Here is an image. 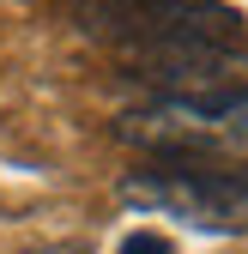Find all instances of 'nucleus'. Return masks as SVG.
<instances>
[{"label": "nucleus", "instance_id": "f257e3e1", "mask_svg": "<svg viewBox=\"0 0 248 254\" xmlns=\"http://www.w3.org/2000/svg\"><path fill=\"white\" fill-rule=\"evenodd\" d=\"M115 139L158 164H236L248 157V91L230 97H158L115 115Z\"/></svg>", "mask_w": 248, "mask_h": 254}, {"label": "nucleus", "instance_id": "f03ea898", "mask_svg": "<svg viewBox=\"0 0 248 254\" xmlns=\"http://www.w3.org/2000/svg\"><path fill=\"white\" fill-rule=\"evenodd\" d=\"M121 200L206 230H248V164H151L121 176Z\"/></svg>", "mask_w": 248, "mask_h": 254}, {"label": "nucleus", "instance_id": "7ed1b4c3", "mask_svg": "<svg viewBox=\"0 0 248 254\" xmlns=\"http://www.w3.org/2000/svg\"><path fill=\"white\" fill-rule=\"evenodd\" d=\"M127 73L158 85V97H230L248 91L242 43H133L121 49Z\"/></svg>", "mask_w": 248, "mask_h": 254}, {"label": "nucleus", "instance_id": "20e7f679", "mask_svg": "<svg viewBox=\"0 0 248 254\" xmlns=\"http://www.w3.org/2000/svg\"><path fill=\"white\" fill-rule=\"evenodd\" d=\"M115 254H176V248H170V236H158V230H133V236H121Z\"/></svg>", "mask_w": 248, "mask_h": 254}, {"label": "nucleus", "instance_id": "39448f33", "mask_svg": "<svg viewBox=\"0 0 248 254\" xmlns=\"http://www.w3.org/2000/svg\"><path fill=\"white\" fill-rule=\"evenodd\" d=\"M24 254H85L79 242H43V248H24Z\"/></svg>", "mask_w": 248, "mask_h": 254}]
</instances>
